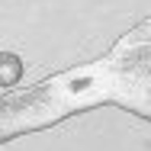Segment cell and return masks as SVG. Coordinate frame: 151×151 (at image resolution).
Returning <instances> with one entry per match:
<instances>
[{
	"mask_svg": "<svg viewBox=\"0 0 151 151\" xmlns=\"http://www.w3.org/2000/svg\"><path fill=\"white\" fill-rule=\"evenodd\" d=\"M106 106L96 61L64 68L52 77H42L32 87H19L0 96V145L52 129L58 122Z\"/></svg>",
	"mask_w": 151,
	"mask_h": 151,
	"instance_id": "cell-1",
	"label": "cell"
},
{
	"mask_svg": "<svg viewBox=\"0 0 151 151\" xmlns=\"http://www.w3.org/2000/svg\"><path fill=\"white\" fill-rule=\"evenodd\" d=\"M103 100L151 122V16L135 23L96 58Z\"/></svg>",
	"mask_w": 151,
	"mask_h": 151,
	"instance_id": "cell-2",
	"label": "cell"
},
{
	"mask_svg": "<svg viewBox=\"0 0 151 151\" xmlns=\"http://www.w3.org/2000/svg\"><path fill=\"white\" fill-rule=\"evenodd\" d=\"M23 81V58L13 52H0V87H13Z\"/></svg>",
	"mask_w": 151,
	"mask_h": 151,
	"instance_id": "cell-3",
	"label": "cell"
}]
</instances>
